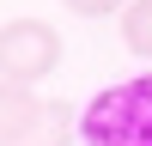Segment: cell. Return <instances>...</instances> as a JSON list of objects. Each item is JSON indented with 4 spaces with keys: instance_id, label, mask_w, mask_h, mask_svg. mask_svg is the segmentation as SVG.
Instances as JSON below:
<instances>
[{
    "instance_id": "1",
    "label": "cell",
    "mask_w": 152,
    "mask_h": 146,
    "mask_svg": "<svg viewBox=\"0 0 152 146\" xmlns=\"http://www.w3.org/2000/svg\"><path fill=\"white\" fill-rule=\"evenodd\" d=\"M85 146H152V73L116 79L79 110Z\"/></svg>"
},
{
    "instance_id": "2",
    "label": "cell",
    "mask_w": 152,
    "mask_h": 146,
    "mask_svg": "<svg viewBox=\"0 0 152 146\" xmlns=\"http://www.w3.org/2000/svg\"><path fill=\"white\" fill-rule=\"evenodd\" d=\"M73 116L61 97H37L31 85L0 79V146H73Z\"/></svg>"
},
{
    "instance_id": "3",
    "label": "cell",
    "mask_w": 152,
    "mask_h": 146,
    "mask_svg": "<svg viewBox=\"0 0 152 146\" xmlns=\"http://www.w3.org/2000/svg\"><path fill=\"white\" fill-rule=\"evenodd\" d=\"M61 67V36L49 18H6L0 31V79L12 85H37Z\"/></svg>"
},
{
    "instance_id": "4",
    "label": "cell",
    "mask_w": 152,
    "mask_h": 146,
    "mask_svg": "<svg viewBox=\"0 0 152 146\" xmlns=\"http://www.w3.org/2000/svg\"><path fill=\"white\" fill-rule=\"evenodd\" d=\"M122 43H128V55L152 61V0H128L122 6Z\"/></svg>"
},
{
    "instance_id": "5",
    "label": "cell",
    "mask_w": 152,
    "mask_h": 146,
    "mask_svg": "<svg viewBox=\"0 0 152 146\" xmlns=\"http://www.w3.org/2000/svg\"><path fill=\"white\" fill-rule=\"evenodd\" d=\"M67 12H79V18H110V12H122L128 0H61Z\"/></svg>"
}]
</instances>
